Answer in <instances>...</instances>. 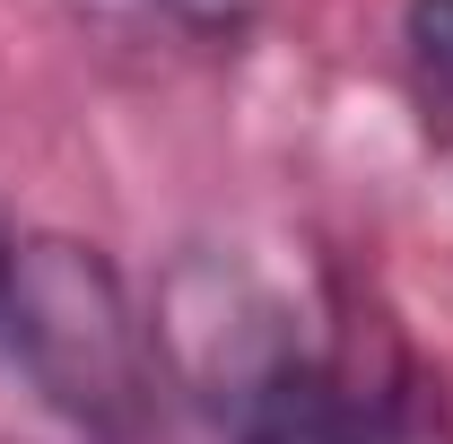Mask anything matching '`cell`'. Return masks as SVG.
I'll return each instance as SVG.
<instances>
[{
  "mask_svg": "<svg viewBox=\"0 0 453 444\" xmlns=\"http://www.w3.org/2000/svg\"><path fill=\"white\" fill-rule=\"evenodd\" d=\"M0 340L27 366V384L44 392V410H61L79 436H140L157 340L122 271L105 262V244L61 235V226H18L0 244Z\"/></svg>",
  "mask_w": 453,
  "mask_h": 444,
  "instance_id": "cell-1",
  "label": "cell"
},
{
  "mask_svg": "<svg viewBox=\"0 0 453 444\" xmlns=\"http://www.w3.org/2000/svg\"><path fill=\"white\" fill-rule=\"evenodd\" d=\"M149 340H157V366H174L201 401H219L226 418L271 384L280 366L305 357L288 305L253 271H235V262H183L166 279V296H157Z\"/></svg>",
  "mask_w": 453,
  "mask_h": 444,
  "instance_id": "cell-2",
  "label": "cell"
},
{
  "mask_svg": "<svg viewBox=\"0 0 453 444\" xmlns=\"http://www.w3.org/2000/svg\"><path fill=\"white\" fill-rule=\"evenodd\" d=\"M410 384L357 375L349 357H296L235 410V444H384Z\"/></svg>",
  "mask_w": 453,
  "mask_h": 444,
  "instance_id": "cell-3",
  "label": "cell"
},
{
  "mask_svg": "<svg viewBox=\"0 0 453 444\" xmlns=\"http://www.w3.org/2000/svg\"><path fill=\"white\" fill-rule=\"evenodd\" d=\"M401 61L427 105L453 113V0H410L401 9Z\"/></svg>",
  "mask_w": 453,
  "mask_h": 444,
  "instance_id": "cell-4",
  "label": "cell"
},
{
  "mask_svg": "<svg viewBox=\"0 0 453 444\" xmlns=\"http://www.w3.org/2000/svg\"><path fill=\"white\" fill-rule=\"evenodd\" d=\"M262 9H271V0H166V18L192 27V35H244Z\"/></svg>",
  "mask_w": 453,
  "mask_h": 444,
  "instance_id": "cell-5",
  "label": "cell"
},
{
  "mask_svg": "<svg viewBox=\"0 0 453 444\" xmlns=\"http://www.w3.org/2000/svg\"><path fill=\"white\" fill-rule=\"evenodd\" d=\"M0 244H9V235H0Z\"/></svg>",
  "mask_w": 453,
  "mask_h": 444,
  "instance_id": "cell-6",
  "label": "cell"
}]
</instances>
